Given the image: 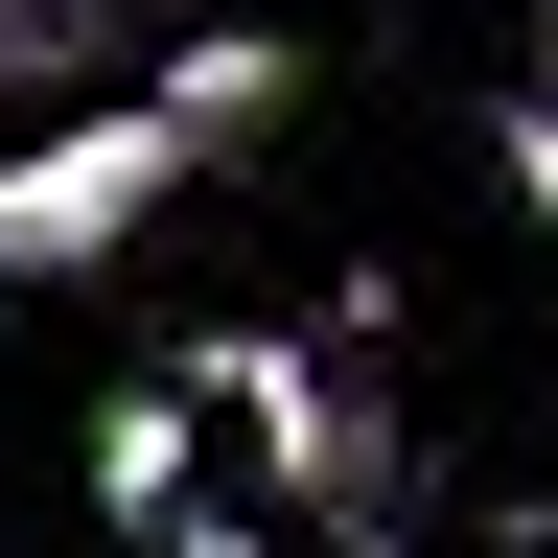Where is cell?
Segmentation results:
<instances>
[{
  "instance_id": "obj_1",
  "label": "cell",
  "mask_w": 558,
  "mask_h": 558,
  "mask_svg": "<svg viewBox=\"0 0 558 558\" xmlns=\"http://www.w3.org/2000/svg\"><path fill=\"white\" fill-rule=\"evenodd\" d=\"M186 209V117L140 94H47V117H0V303H47V279H117L140 233Z\"/></svg>"
},
{
  "instance_id": "obj_2",
  "label": "cell",
  "mask_w": 558,
  "mask_h": 558,
  "mask_svg": "<svg viewBox=\"0 0 558 558\" xmlns=\"http://www.w3.org/2000/svg\"><path fill=\"white\" fill-rule=\"evenodd\" d=\"M349 349H373V279H349L326 326H233V349H186V396L256 442L279 512H373V488H396V396L349 373Z\"/></svg>"
},
{
  "instance_id": "obj_3",
  "label": "cell",
  "mask_w": 558,
  "mask_h": 558,
  "mask_svg": "<svg viewBox=\"0 0 558 558\" xmlns=\"http://www.w3.org/2000/svg\"><path fill=\"white\" fill-rule=\"evenodd\" d=\"M140 94L186 117V163H256V140L303 117V47H279V24H186L163 70H140Z\"/></svg>"
},
{
  "instance_id": "obj_4",
  "label": "cell",
  "mask_w": 558,
  "mask_h": 558,
  "mask_svg": "<svg viewBox=\"0 0 558 558\" xmlns=\"http://www.w3.org/2000/svg\"><path fill=\"white\" fill-rule=\"evenodd\" d=\"M186 418H209L186 373H117V396H94V512H117V535L186 512Z\"/></svg>"
},
{
  "instance_id": "obj_5",
  "label": "cell",
  "mask_w": 558,
  "mask_h": 558,
  "mask_svg": "<svg viewBox=\"0 0 558 558\" xmlns=\"http://www.w3.org/2000/svg\"><path fill=\"white\" fill-rule=\"evenodd\" d=\"M117 47H140V0H0V117H47V94H94Z\"/></svg>"
},
{
  "instance_id": "obj_6",
  "label": "cell",
  "mask_w": 558,
  "mask_h": 558,
  "mask_svg": "<svg viewBox=\"0 0 558 558\" xmlns=\"http://www.w3.org/2000/svg\"><path fill=\"white\" fill-rule=\"evenodd\" d=\"M140 558H279V535H256V512H209V488H186V512L140 535Z\"/></svg>"
},
{
  "instance_id": "obj_7",
  "label": "cell",
  "mask_w": 558,
  "mask_h": 558,
  "mask_svg": "<svg viewBox=\"0 0 558 558\" xmlns=\"http://www.w3.org/2000/svg\"><path fill=\"white\" fill-rule=\"evenodd\" d=\"M349 558H418V535H396V488H373V512H349Z\"/></svg>"
},
{
  "instance_id": "obj_8",
  "label": "cell",
  "mask_w": 558,
  "mask_h": 558,
  "mask_svg": "<svg viewBox=\"0 0 558 558\" xmlns=\"http://www.w3.org/2000/svg\"><path fill=\"white\" fill-rule=\"evenodd\" d=\"M535 94H558V0H535Z\"/></svg>"
},
{
  "instance_id": "obj_9",
  "label": "cell",
  "mask_w": 558,
  "mask_h": 558,
  "mask_svg": "<svg viewBox=\"0 0 558 558\" xmlns=\"http://www.w3.org/2000/svg\"><path fill=\"white\" fill-rule=\"evenodd\" d=\"M535 535H558V488H535Z\"/></svg>"
}]
</instances>
